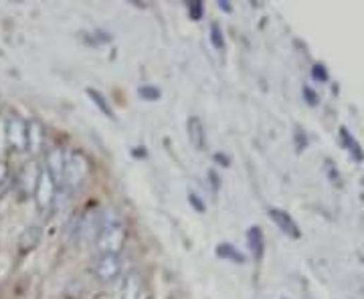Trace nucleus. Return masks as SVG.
Segmentation results:
<instances>
[{
  "instance_id": "1",
  "label": "nucleus",
  "mask_w": 364,
  "mask_h": 299,
  "mask_svg": "<svg viewBox=\"0 0 364 299\" xmlns=\"http://www.w3.org/2000/svg\"><path fill=\"white\" fill-rule=\"evenodd\" d=\"M97 251L99 255H120L126 243V224L121 214L116 209H107L99 216V231H97Z\"/></svg>"
},
{
  "instance_id": "2",
  "label": "nucleus",
  "mask_w": 364,
  "mask_h": 299,
  "mask_svg": "<svg viewBox=\"0 0 364 299\" xmlns=\"http://www.w3.org/2000/svg\"><path fill=\"white\" fill-rule=\"evenodd\" d=\"M90 176V162L81 152H69L65 160V178H63V188L65 193L73 195L77 193L85 180Z\"/></svg>"
},
{
  "instance_id": "3",
  "label": "nucleus",
  "mask_w": 364,
  "mask_h": 299,
  "mask_svg": "<svg viewBox=\"0 0 364 299\" xmlns=\"http://www.w3.org/2000/svg\"><path fill=\"white\" fill-rule=\"evenodd\" d=\"M4 135L6 144L13 152H27L29 150V123L20 116L11 114L4 121Z\"/></svg>"
},
{
  "instance_id": "4",
  "label": "nucleus",
  "mask_w": 364,
  "mask_h": 299,
  "mask_svg": "<svg viewBox=\"0 0 364 299\" xmlns=\"http://www.w3.org/2000/svg\"><path fill=\"white\" fill-rule=\"evenodd\" d=\"M57 193H59V188H57V184L51 178V174L47 172V168H41L37 186H35V193H32L35 202H37V209L41 210L43 214L49 212V210L53 209V205H55Z\"/></svg>"
},
{
  "instance_id": "5",
  "label": "nucleus",
  "mask_w": 364,
  "mask_h": 299,
  "mask_svg": "<svg viewBox=\"0 0 364 299\" xmlns=\"http://www.w3.org/2000/svg\"><path fill=\"white\" fill-rule=\"evenodd\" d=\"M121 269H123V261L120 255H99L95 263V277L102 283H111L120 277Z\"/></svg>"
},
{
  "instance_id": "6",
  "label": "nucleus",
  "mask_w": 364,
  "mask_h": 299,
  "mask_svg": "<svg viewBox=\"0 0 364 299\" xmlns=\"http://www.w3.org/2000/svg\"><path fill=\"white\" fill-rule=\"evenodd\" d=\"M65 160H67V154L61 148H51L47 152L45 168L59 190L63 188V178H65Z\"/></svg>"
},
{
  "instance_id": "7",
  "label": "nucleus",
  "mask_w": 364,
  "mask_h": 299,
  "mask_svg": "<svg viewBox=\"0 0 364 299\" xmlns=\"http://www.w3.org/2000/svg\"><path fill=\"white\" fill-rule=\"evenodd\" d=\"M186 130H188V140L195 146V150H205L207 146V134H205V126L198 118H190L186 121Z\"/></svg>"
},
{
  "instance_id": "8",
  "label": "nucleus",
  "mask_w": 364,
  "mask_h": 299,
  "mask_svg": "<svg viewBox=\"0 0 364 299\" xmlns=\"http://www.w3.org/2000/svg\"><path fill=\"white\" fill-rule=\"evenodd\" d=\"M120 299H142V279L138 273L126 275L123 285H121Z\"/></svg>"
},
{
  "instance_id": "9",
  "label": "nucleus",
  "mask_w": 364,
  "mask_h": 299,
  "mask_svg": "<svg viewBox=\"0 0 364 299\" xmlns=\"http://www.w3.org/2000/svg\"><path fill=\"white\" fill-rule=\"evenodd\" d=\"M41 237H43L41 226H37V224L27 226V228L23 231L20 239H18V247H20V251H23V253H27V251H30V249H35V247L41 243Z\"/></svg>"
},
{
  "instance_id": "10",
  "label": "nucleus",
  "mask_w": 364,
  "mask_h": 299,
  "mask_svg": "<svg viewBox=\"0 0 364 299\" xmlns=\"http://www.w3.org/2000/svg\"><path fill=\"white\" fill-rule=\"evenodd\" d=\"M43 148V128L39 121H29V152L39 154Z\"/></svg>"
},
{
  "instance_id": "11",
  "label": "nucleus",
  "mask_w": 364,
  "mask_h": 299,
  "mask_svg": "<svg viewBox=\"0 0 364 299\" xmlns=\"http://www.w3.org/2000/svg\"><path fill=\"white\" fill-rule=\"evenodd\" d=\"M39 172H41V168L35 164V162H30L25 168V172H23V188H25V193H35L37 180H39Z\"/></svg>"
},
{
  "instance_id": "12",
  "label": "nucleus",
  "mask_w": 364,
  "mask_h": 299,
  "mask_svg": "<svg viewBox=\"0 0 364 299\" xmlns=\"http://www.w3.org/2000/svg\"><path fill=\"white\" fill-rule=\"evenodd\" d=\"M247 240H249V249L255 259H261L263 255V237H261V231L259 226H251L249 233H247Z\"/></svg>"
},
{
  "instance_id": "13",
  "label": "nucleus",
  "mask_w": 364,
  "mask_h": 299,
  "mask_svg": "<svg viewBox=\"0 0 364 299\" xmlns=\"http://www.w3.org/2000/svg\"><path fill=\"white\" fill-rule=\"evenodd\" d=\"M217 255L223 257L225 261H231V263H245V257H243L233 245H229V243L219 245V247H217Z\"/></svg>"
},
{
  "instance_id": "14",
  "label": "nucleus",
  "mask_w": 364,
  "mask_h": 299,
  "mask_svg": "<svg viewBox=\"0 0 364 299\" xmlns=\"http://www.w3.org/2000/svg\"><path fill=\"white\" fill-rule=\"evenodd\" d=\"M87 95L91 97V102H93V104L97 105V107H99V109H102V111L106 114L107 118H114V109L109 107V104L106 102V97H104V95H102L99 91L87 90Z\"/></svg>"
},
{
  "instance_id": "15",
  "label": "nucleus",
  "mask_w": 364,
  "mask_h": 299,
  "mask_svg": "<svg viewBox=\"0 0 364 299\" xmlns=\"http://www.w3.org/2000/svg\"><path fill=\"white\" fill-rule=\"evenodd\" d=\"M209 39H211L212 47L217 51H223L225 49V37H223V30H221V27L217 23H211V35H209Z\"/></svg>"
},
{
  "instance_id": "16",
  "label": "nucleus",
  "mask_w": 364,
  "mask_h": 299,
  "mask_svg": "<svg viewBox=\"0 0 364 299\" xmlns=\"http://www.w3.org/2000/svg\"><path fill=\"white\" fill-rule=\"evenodd\" d=\"M138 93H140V97H142V99H146V102H156V99L160 97V90H156V87H152V85H144V87H140Z\"/></svg>"
},
{
  "instance_id": "17",
  "label": "nucleus",
  "mask_w": 364,
  "mask_h": 299,
  "mask_svg": "<svg viewBox=\"0 0 364 299\" xmlns=\"http://www.w3.org/2000/svg\"><path fill=\"white\" fill-rule=\"evenodd\" d=\"M188 13H190V18L193 20H200L202 18V2H188Z\"/></svg>"
},
{
  "instance_id": "18",
  "label": "nucleus",
  "mask_w": 364,
  "mask_h": 299,
  "mask_svg": "<svg viewBox=\"0 0 364 299\" xmlns=\"http://www.w3.org/2000/svg\"><path fill=\"white\" fill-rule=\"evenodd\" d=\"M8 186V166L4 160H0V193Z\"/></svg>"
},
{
  "instance_id": "19",
  "label": "nucleus",
  "mask_w": 364,
  "mask_h": 299,
  "mask_svg": "<svg viewBox=\"0 0 364 299\" xmlns=\"http://www.w3.org/2000/svg\"><path fill=\"white\" fill-rule=\"evenodd\" d=\"M188 202H190V205H193V207H195L198 212H205V205H202V202L198 200L197 195H193V193H190V195H188Z\"/></svg>"
},
{
  "instance_id": "20",
  "label": "nucleus",
  "mask_w": 364,
  "mask_h": 299,
  "mask_svg": "<svg viewBox=\"0 0 364 299\" xmlns=\"http://www.w3.org/2000/svg\"><path fill=\"white\" fill-rule=\"evenodd\" d=\"M209 178H211V184H212V188L217 190L219 188V176H217V172H209Z\"/></svg>"
},
{
  "instance_id": "21",
  "label": "nucleus",
  "mask_w": 364,
  "mask_h": 299,
  "mask_svg": "<svg viewBox=\"0 0 364 299\" xmlns=\"http://www.w3.org/2000/svg\"><path fill=\"white\" fill-rule=\"evenodd\" d=\"M214 160H219V162H223V166H229V160L227 156H223V154H214Z\"/></svg>"
},
{
  "instance_id": "22",
  "label": "nucleus",
  "mask_w": 364,
  "mask_h": 299,
  "mask_svg": "<svg viewBox=\"0 0 364 299\" xmlns=\"http://www.w3.org/2000/svg\"><path fill=\"white\" fill-rule=\"evenodd\" d=\"M219 8H221V11H231V6H229L227 4V0H221V2H219Z\"/></svg>"
}]
</instances>
